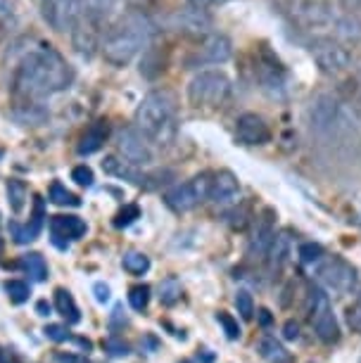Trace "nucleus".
I'll return each mask as SVG.
<instances>
[{"mask_svg":"<svg viewBox=\"0 0 361 363\" xmlns=\"http://www.w3.org/2000/svg\"><path fill=\"white\" fill-rule=\"evenodd\" d=\"M72 84V69L55 48L40 45L26 52L12 74V91L22 100H40L65 91Z\"/></svg>","mask_w":361,"mask_h":363,"instance_id":"1","label":"nucleus"},{"mask_svg":"<svg viewBox=\"0 0 361 363\" xmlns=\"http://www.w3.org/2000/svg\"><path fill=\"white\" fill-rule=\"evenodd\" d=\"M135 126L157 145H169L176 138V98L172 91H150L135 109Z\"/></svg>","mask_w":361,"mask_h":363,"instance_id":"3","label":"nucleus"},{"mask_svg":"<svg viewBox=\"0 0 361 363\" xmlns=\"http://www.w3.org/2000/svg\"><path fill=\"white\" fill-rule=\"evenodd\" d=\"M209 190H212V176L209 174H197L190 181L181 183V186L169 188L165 193V202L169 209L174 211H190L200 202L209 200Z\"/></svg>","mask_w":361,"mask_h":363,"instance_id":"7","label":"nucleus"},{"mask_svg":"<svg viewBox=\"0 0 361 363\" xmlns=\"http://www.w3.org/2000/svg\"><path fill=\"white\" fill-rule=\"evenodd\" d=\"M309 313H311V325H314L316 335L323 342H335L340 337V325L333 313V304L321 287H311L309 292Z\"/></svg>","mask_w":361,"mask_h":363,"instance_id":"9","label":"nucleus"},{"mask_svg":"<svg viewBox=\"0 0 361 363\" xmlns=\"http://www.w3.org/2000/svg\"><path fill=\"white\" fill-rule=\"evenodd\" d=\"M121 266L133 276H143V273L150 271V259L143 252H126L124 259H121Z\"/></svg>","mask_w":361,"mask_h":363,"instance_id":"31","label":"nucleus"},{"mask_svg":"<svg viewBox=\"0 0 361 363\" xmlns=\"http://www.w3.org/2000/svg\"><path fill=\"white\" fill-rule=\"evenodd\" d=\"M216 320L221 323L223 333H226L228 340H238V337H240V325H238V320L231 316V313L219 311V313H216Z\"/></svg>","mask_w":361,"mask_h":363,"instance_id":"40","label":"nucleus"},{"mask_svg":"<svg viewBox=\"0 0 361 363\" xmlns=\"http://www.w3.org/2000/svg\"><path fill=\"white\" fill-rule=\"evenodd\" d=\"M50 235H52V245L60 250H65L72 240H79L81 235H86V221L79 216H52L50 218Z\"/></svg>","mask_w":361,"mask_h":363,"instance_id":"18","label":"nucleus"},{"mask_svg":"<svg viewBox=\"0 0 361 363\" xmlns=\"http://www.w3.org/2000/svg\"><path fill=\"white\" fill-rule=\"evenodd\" d=\"M12 116H15L22 126H38L40 121L45 119V109L38 105V100H24L22 105L12 112Z\"/></svg>","mask_w":361,"mask_h":363,"instance_id":"27","label":"nucleus"},{"mask_svg":"<svg viewBox=\"0 0 361 363\" xmlns=\"http://www.w3.org/2000/svg\"><path fill=\"white\" fill-rule=\"evenodd\" d=\"M57 361L60 363H91V361H86L84 356H57Z\"/></svg>","mask_w":361,"mask_h":363,"instance_id":"47","label":"nucleus"},{"mask_svg":"<svg viewBox=\"0 0 361 363\" xmlns=\"http://www.w3.org/2000/svg\"><path fill=\"white\" fill-rule=\"evenodd\" d=\"M133 3H138V5H152V3H157V0H133Z\"/></svg>","mask_w":361,"mask_h":363,"instance_id":"51","label":"nucleus"},{"mask_svg":"<svg viewBox=\"0 0 361 363\" xmlns=\"http://www.w3.org/2000/svg\"><path fill=\"white\" fill-rule=\"evenodd\" d=\"M81 12H84V0H43L40 3V15L45 24L60 33L72 31Z\"/></svg>","mask_w":361,"mask_h":363,"instance_id":"13","label":"nucleus"},{"mask_svg":"<svg viewBox=\"0 0 361 363\" xmlns=\"http://www.w3.org/2000/svg\"><path fill=\"white\" fill-rule=\"evenodd\" d=\"M221 3H228V0H221Z\"/></svg>","mask_w":361,"mask_h":363,"instance_id":"56","label":"nucleus"},{"mask_svg":"<svg viewBox=\"0 0 361 363\" xmlns=\"http://www.w3.org/2000/svg\"><path fill=\"white\" fill-rule=\"evenodd\" d=\"M260 320H262V325H269L271 323V313L267 309H262L260 311Z\"/></svg>","mask_w":361,"mask_h":363,"instance_id":"49","label":"nucleus"},{"mask_svg":"<svg viewBox=\"0 0 361 363\" xmlns=\"http://www.w3.org/2000/svg\"><path fill=\"white\" fill-rule=\"evenodd\" d=\"M172 26L176 31L186 33V36H207L212 33V19H209L207 10H197V8H186L179 10L172 17Z\"/></svg>","mask_w":361,"mask_h":363,"instance_id":"17","label":"nucleus"},{"mask_svg":"<svg viewBox=\"0 0 361 363\" xmlns=\"http://www.w3.org/2000/svg\"><path fill=\"white\" fill-rule=\"evenodd\" d=\"M0 160H3V147H0Z\"/></svg>","mask_w":361,"mask_h":363,"instance_id":"54","label":"nucleus"},{"mask_svg":"<svg viewBox=\"0 0 361 363\" xmlns=\"http://www.w3.org/2000/svg\"><path fill=\"white\" fill-rule=\"evenodd\" d=\"M102 347H105L112 356H126L128 354V345H126V342L117 340V337L105 340V342H102Z\"/></svg>","mask_w":361,"mask_h":363,"instance_id":"43","label":"nucleus"},{"mask_svg":"<svg viewBox=\"0 0 361 363\" xmlns=\"http://www.w3.org/2000/svg\"><path fill=\"white\" fill-rule=\"evenodd\" d=\"M126 0H84V12L100 26H110L121 12Z\"/></svg>","mask_w":361,"mask_h":363,"instance_id":"20","label":"nucleus"},{"mask_svg":"<svg viewBox=\"0 0 361 363\" xmlns=\"http://www.w3.org/2000/svg\"><path fill=\"white\" fill-rule=\"evenodd\" d=\"M181 299V285L176 278H167L160 283V301L165 306H172Z\"/></svg>","mask_w":361,"mask_h":363,"instance_id":"34","label":"nucleus"},{"mask_svg":"<svg viewBox=\"0 0 361 363\" xmlns=\"http://www.w3.org/2000/svg\"><path fill=\"white\" fill-rule=\"evenodd\" d=\"M347 3H350L352 10H361V0H347Z\"/></svg>","mask_w":361,"mask_h":363,"instance_id":"50","label":"nucleus"},{"mask_svg":"<svg viewBox=\"0 0 361 363\" xmlns=\"http://www.w3.org/2000/svg\"><path fill=\"white\" fill-rule=\"evenodd\" d=\"M297 255H299V262L311 266V264L321 262V259L326 257V252H323V247L318 242H304V245H299Z\"/></svg>","mask_w":361,"mask_h":363,"instance_id":"35","label":"nucleus"},{"mask_svg":"<svg viewBox=\"0 0 361 363\" xmlns=\"http://www.w3.org/2000/svg\"><path fill=\"white\" fill-rule=\"evenodd\" d=\"M283 337H285V340H297V337H299V328H297L295 320H288V323H285V328H283Z\"/></svg>","mask_w":361,"mask_h":363,"instance_id":"45","label":"nucleus"},{"mask_svg":"<svg viewBox=\"0 0 361 363\" xmlns=\"http://www.w3.org/2000/svg\"><path fill=\"white\" fill-rule=\"evenodd\" d=\"M72 181L74 183H79L81 188H91L93 186V171H91V167H86V164H81V167H74V171H72Z\"/></svg>","mask_w":361,"mask_h":363,"instance_id":"41","label":"nucleus"},{"mask_svg":"<svg viewBox=\"0 0 361 363\" xmlns=\"http://www.w3.org/2000/svg\"><path fill=\"white\" fill-rule=\"evenodd\" d=\"M5 292H8L10 301H15V304H24L31 294L29 285H26L24 280H8V283H5Z\"/></svg>","mask_w":361,"mask_h":363,"instance_id":"36","label":"nucleus"},{"mask_svg":"<svg viewBox=\"0 0 361 363\" xmlns=\"http://www.w3.org/2000/svg\"><path fill=\"white\" fill-rule=\"evenodd\" d=\"M43 333H45V337L48 340H52V342H65V340H70V333H67V328L65 325H57V323H48L43 328Z\"/></svg>","mask_w":361,"mask_h":363,"instance_id":"42","label":"nucleus"},{"mask_svg":"<svg viewBox=\"0 0 361 363\" xmlns=\"http://www.w3.org/2000/svg\"><path fill=\"white\" fill-rule=\"evenodd\" d=\"M155 24L143 10H128L114 19L102 38V57L112 67H126L152 43Z\"/></svg>","mask_w":361,"mask_h":363,"instance_id":"2","label":"nucleus"},{"mask_svg":"<svg viewBox=\"0 0 361 363\" xmlns=\"http://www.w3.org/2000/svg\"><path fill=\"white\" fill-rule=\"evenodd\" d=\"M93 294H95V299H98L100 304L110 301V287H107L105 283H95V285H93Z\"/></svg>","mask_w":361,"mask_h":363,"instance_id":"44","label":"nucleus"},{"mask_svg":"<svg viewBox=\"0 0 361 363\" xmlns=\"http://www.w3.org/2000/svg\"><path fill=\"white\" fill-rule=\"evenodd\" d=\"M36 311H38V316H50V304H48V301H38Z\"/></svg>","mask_w":361,"mask_h":363,"instance_id":"48","label":"nucleus"},{"mask_svg":"<svg viewBox=\"0 0 361 363\" xmlns=\"http://www.w3.org/2000/svg\"><path fill=\"white\" fill-rule=\"evenodd\" d=\"M333 33L343 43H357L361 40V19L357 15H338L335 24H333Z\"/></svg>","mask_w":361,"mask_h":363,"instance_id":"25","label":"nucleus"},{"mask_svg":"<svg viewBox=\"0 0 361 363\" xmlns=\"http://www.w3.org/2000/svg\"><path fill=\"white\" fill-rule=\"evenodd\" d=\"M260 354L267 359L269 363H290V352L285 349L281 342H278L276 337H271V335H264V337L260 340Z\"/></svg>","mask_w":361,"mask_h":363,"instance_id":"28","label":"nucleus"},{"mask_svg":"<svg viewBox=\"0 0 361 363\" xmlns=\"http://www.w3.org/2000/svg\"><path fill=\"white\" fill-rule=\"evenodd\" d=\"M50 202L57 204V207H79L81 200L74 193H70L62 183H52L50 186Z\"/></svg>","mask_w":361,"mask_h":363,"instance_id":"33","label":"nucleus"},{"mask_svg":"<svg viewBox=\"0 0 361 363\" xmlns=\"http://www.w3.org/2000/svg\"><path fill=\"white\" fill-rule=\"evenodd\" d=\"M107 138H110V121H107V119L93 121V124L84 131V135H81V140H79V147H77L79 155L88 157V155L98 152V150L107 143Z\"/></svg>","mask_w":361,"mask_h":363,"instance_id":"23","label":"nucleus"},{"mask_svg":"<svg viewBox=\"0 0 361 363\" xmlns=\"http://www.w3.org/2000/svg\"><path fill=\"white\" fill-rule=\"evenodd\" d=\"M309 128L318 135H328L343 124V102L333 93H318L306 109Z\"/></svg>","mask_w":361,"mask_h":363,"instance_id":"8","label":"nucleus"},{"mask_svg":"<svg viewBox=\"0 0 361 363\" xmlns=\"http://www.w3.org/2000/svg\"><path fill=\"white\" fill-rule=\"evenodd\" d=\"M214 3L216 0H188L190 8H197V10H207V8H212Z\"/></svg>","mask_w":361,"mask_h":363,"instance_id":"46","label":"nucleus"},{"mask_svg":"<svg viewBox=\"0 0 361 363\" xmlns=\"http://www.w3.org/2000/svg\"><path fill=\"white\" fill-rule=\"evenodd\" d=\"M288 15L292 24H297L302 31L318 33V31H333V24L338 19V12L328 0H290Z\"/></svg>","mask_w":361,"mask_h":363,"instance_id":"5","label":"nucleus"},{"mask_svg":"<svg viewBox=\"0 0 361 363\" xmlns=\"http://www.w3.org/2000/svg\"><path fill=\"white\" fill-rule=\"evenodd\" d=\"M43 223H45V202L43 197L36 195L33 197V216H31V223L26 225H19V223H10V230L12 235L19 245H26L31 242V240H36L40 235V230H43Z\"/></svg>","mask_w":361,"mask_h":363,"instance_id":"21","label":"nucleus"},{"mask_svg":"<svg viewBox=\"0 0 361 363\" xmlns=\"http://www.w3.org/2000/svg\"><path fill=\"white\" fill-rule=\"evenodd\" d=\"M269 262H271V269H281V266L288 264V259L292 257V240L288 233H278L271 242V250H269Z\"/></svg>","mask_w":361,"mask_h":363,"instance_id":"26","label":"nucleus"},{"mask_svg":"<svg viewBox=\"0 0 361 363\" xmlns=\"http://www.w3.org/2000/svg\"><path fill=\"white\" fill-rule=\"evenodd\" d=\"M255 74L267 93L281 95L285 91V67L267 45H262L255 57Z\"/></svg>","mask_w":361,"mask_h":363,"instance_id":"12","label":"nucleus"},{"mask_svg":"<svg viewBox=\"0 0 361 363\" xmlns=\"http://www.w3.org/2000/svg\"><path fill=\"white\" fill-rule=\"evenodd\" d=\"M8 202H10V209L15 211V214H19L26 204V186L22 181H17V178L8 181Z\"/></svg>","mask_w":361,"mask_h":363,"instance_id":"32","label":"nucleus"},{"mask_svg":"<svg viewBox=\"0 0 361 363\" xmlns=\"http://www.w3.org/2000/svg\"><path fill=\"white\" fill-rule=\"evenodd\" d=\"M309 52L314 57V62L318 67V72L326 77H340L350 69L352 65V52L343 40L333 38V36H316L311 40Z\"/></svg>","mask_w":361,"mask_h":363,"instance_id":"6","label":"nucleus"},{"mask_svg":"<svg viewBox=\"0 0 361 363\" xmlns=\"http://www.w3.org/2000/svg\"><path fill=\"white\" fill-rule=\"evenodd\" d=\"M150 301V287L148 285H135L128 290V304L133 306L135 311H143Z\"/></svg>","mask_w":361,"mask_h":363,"instance_id":"39","label":"nucleus"},{"mask_svg":"<svg viewBox=\"0 0 361 363\" xmlns=\"http://www.w3.org/2000/svg\"><path fill=\"white\" fill-rule=\"evenodd\" d=\"M102 171H105L107 176H117V178H124V181H131L135 186H143V178H145V174H140L135 164L126 162L121 155H107L105 162H102Z\"/></svg>","mask_w":361,"mask_h":363,"instance_id":"24","label":"nucleus"},{"mask_svg":"<svg viewBox=\"0 0 361 363\" xmlns=\"http://www.w3.org/2000/svg\"><path fill=\"white\" fill-rule=\"evenodd\" d=\"M274 211L267 209L264 214L257 218V228L252 233L250 245H248V255L252 259H267L271 242L276 238V221H274Z\"/></svg>","mask_w":361,"mask_h":363,"instance_id":"16","label":"nucleus"},{"mask_svg":"<svg viewBox=\"0 0 361 363\" xmlns=\"http://www.w3.org/2000/svg\"><path fill=\"white\" fill-rule=\"evenodd\" d=\"M117 147H119V155L124 157L126 162L135 164V167H148V164L155 160L152 140H150L138 126L119 128Z\"/></svg>","mask_w":361,"mask_h":363,"instance_id":"10","label":"nucleus"},{"mask_svg":"<svg viewBox=\"0 0 361 363\" xmlns=\"http://www.w3.org/2000/svg\"><path fill=\"white\" fill-rule=\"evenodd\" d=\"M138 218H140L138 204H126V207L121 209L117 216H114V225H117V228H128V225L135 223Z\"/></svg>","mask_w":361,"mask_h":363,"instance_id":"38","label":"nucleus"},{"mask_svg":"<svg viewBox=\"0 0 361 363\" xmlns=\"http://www.w3.org/2000/svg\"><path fill=\"white\" fill-rule=\"evenodd\" d=\"M235 309H238V313H240L245 320H250L252 316H255V299H252V294L248 290H238V294H235Z\"/></svg>","mask_w":361,"mask_h":363,"instance_id":"37","label":"nucleus"},{"mask_svg":"<svg viewBox=\"0 0 361 363\" xmlns=\"http://www.w3.org/2000/svg\"><path fill=\"white\" fill-rule=\"evenodd\" d=\"M235 140L248 147H260L271 143V126L262 114L245 112L235 119Z\"/></svg>","mask_w":361,"mask_h":363,"instance_id":"14","label":"nucleus"},{"mask_svg":"<svg viewBox=\"0 0 361 363\" xmlns=\"http://www.w3.org/2000/svg\"><path fill=\"white\" fill-rule=\"evenodd\" d=\"M318 278H321L331 290H335L340 294H350L354 287H357V280H359L357 269L340 257L321 259V262H318Z\"/></svg>","mask_w":361,"mask_h":363,"instance_id":"11","label":"nucleus"},{"mask_svg":"<svg viewBox=\"0 0 361 363\" xmlns=\"http://www.w3.org/2000/svg\"><path fill=\"white\" fill-rule=\"evenodd\" d=\"M231 79L221 69H207L190 79L188 102L202 109H219L231 98Z\"/></svg>","mask_w":361,"mask_h":363,"instance_id":"4","label":"nucleus"},{"mask_svg":"<svg viewBox=\"0 0 361 363\" xmlns=\"http://www.w3.org/2000/svg\"><path fill=\"white\" fill-rule=\"evenodd\" d=\"M0 255H3V238H0Z\"/></svg>","mask_w":361,"mask_h":363,"instance_id":"53","label":"nucleus"},{"mask_svg":"<svg viewBox=\"0 0 361 363\" xmlns=\"http://www.w3.org/2000/svg\"><path fill=\"white\" fill-rule=\"evenodd\" d=\"M231 55H233V43H231V38L223 36V33H214V31L207 33V36L202 38L200 48H197V57L209 65L228 62Z\"/></svg>","mask_w":361,"mask_h":363,"instance_id":"19","label":"nucleus"},{"mask_svg":"<svg viewBox=\"0 0 361 363\" xmlns=\"http://www.w3.org/2000/svg\"><path fill=\"white\" fill-rule=\"evenodd\" d=\"M72 43L81 57H93L95 48H100V26L86 12H81L77 24L72 26Z\"/></svg>","mask_w":361,"mask_h":363,"instance_id":"15","label":"nucleus"},{"mask_svg":"<svg viewBox=\"0 0 361 363\" xmlns=\"http://www.w3.org/2000/svg\"><path fill=\"white\" fill-rule=\"evenodd\" d=\"M55 309L67 318V323H79L81 320V311H79L77 301H74V297L65 287H57L55 290Z\"/></svg>","mask_w":361,"mask_h":363,"instance_id":"29","label":"nucleus"},{"mask_svg":"<svg viewBox=\"0 0 361 363\" xmlns=\"http://www.w3.org/2000/svg\"><path fill=\"white\" fill-rule=\"evenodd\" d=\"M36 3H38V5H40V3H43V0H36Z\"/></svg>","mask_w":361,"mask_h":363,"instance_id":"55","label":"nucleus"},{"mask_svg":"<svg viewBox=\"0 0 361 363\" xmlns=\"http://www.w3.org/2000/svg\"><path fill=\"white\" fill-rule=\"evenodd\" d=\"M22 269L29 273L31 280H36V283H43L48 278V264L38 252H29V255L22 257Z\"/></svg>","mask_w":361,"mask_h":363,"instance_id":"30","label":"nucleus"},{"mask_svg":"<svg viewBox=\"0 0 361 363\" xmlns=\"http://www.w3.org/2000/svg\"><path fill=\"white\" fill-rule=\"evenodd\" d=\"M357 304L361 306V290H359V294H357Z\"/></svg>","mask_w":361,"mask_h":363,"instance_id":"52","label":"nucleus"},{"mask_svg":"<svg viewBox=\"0 0 361 363\" xmlns=\"http://www.w3.org/2000/svg\"><path fill=\"white\" fill-rule=\"evenodd\" d=\"M240 195V183H238L235 174L231 171H219L212 176V190H209V200H214L216 204H228Z\"/></svg>","mask_w":361,"mask_h":363,"instance_id":"22","label":"nucleus"}]
</instances>
